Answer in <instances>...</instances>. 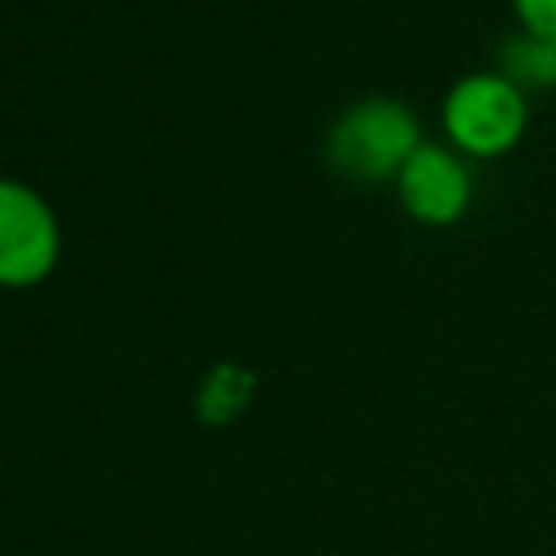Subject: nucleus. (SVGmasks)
<instances>
[{
    "label": "nucleus",
    "instance_id": "nucleus-2",
    "mask_svg": "<svg viewBox=\"0 0 556 556\" xmlns=\"http://www.w3.org/2000/svg\"><path fill=\"white\" fill-rule=\"evenodd\" d=\"M526 122H530L526 91L500 70L465 74L443 96V130L460 156L491 161L513 152L517 139L526 135Z\"/></svg>",
    "mask_w": 556,
    "mask_h": 556
},
{
    "label": "nucleus",
    "instance_id": "nucleus-5",
    "mask_svg": "<svg viewBox=\"0 0 556 556\" xmlns=\"http://www.w3.org/2000/svg\"><path fill=\"white\" fill-rule=\"evenodd\" d=\"M500 74H508L521 91H552L556 87V39L543 35H513L500 52Z\"/></svg>",
    "mask_w": 556,
    "mask_h": 556
},
{
    "label": "nucleus",
    "instance_id": "nucleus-3",
    "mask_svg": "<svg viewBox=\"0 0 556 556\" xmlns=\"http://www.w3.org/2000/svg\"><path fill=\"white\" fill-rule=\"evenodd\" d=\"M61 226L52 204L17 178H0V287H35L56 269Z\"/></svg>",
    "mask_w": 556,
    "mask_h": 556
},
{
    "label": "nucleus",
    "instance_id": "nucleus-4",
    "mask_svg": "<svg viewBox=\"0 0 556 556\" xmlns=\"http://www.w3.org/2000/svg\"><path fill=\"white\" fill-rule=\"evenodd\" d=\"M395 195L404 204V213L421 226H452L460 222V213L469 208L473 195V178L469 165L456 148L443 143H421L408 165L395 178Z\"/></svg>",
    "mask_w": 556,
    "mask_h": 556
},
{
    "label": "nucleus",
    "instance_id": "nucleus-6",
    "mask_svg": "<svg viewBox=\"0 0 556 556\" xmlns=\"http://www.w3.org/2000/svg\"><path fill=\"white\" fill-rule=\"evenodd\" d=\"M513 13L521 22V30L556 39V0H513Z\"/></svg>",
    "mask_w": 556,
    "mask_h": 556
},
{
    "label": "nucleus",
    "instance_id": "nucleus-1",
    "mask_svg": "<svg viewBox=\"0 0 556 556\" xmlns=\"http://www.w3.org/2000/svg\"><path fill=\"white\" fill-rule=\"evenodd\" d=\"M421 126L417 113L391 96H369L356 100L348 113L326 135V161L334 174L352 182H382L400 178L408 156L421 148Z\"/></svg>",
    "mask_w": 556,
    "mask_h": 556
}]
</instances>
